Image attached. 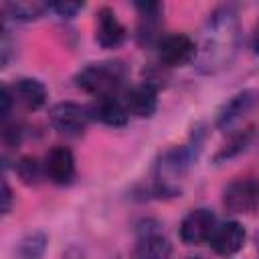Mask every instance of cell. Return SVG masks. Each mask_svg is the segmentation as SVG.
I'll return each mask as SVG.
<instances>
[{
	"label": "cell",
	"instance_id": "obj_17",
	"mask_svg": "<svg viewBox=\"0 0 259 259\" xmlns=\"http://www.w3.org/2000/svg\"><path fill=\"white\" fill-rule=\"evenodd\" d=\"M47 243H49V239L45 233L32 231L18 241L16 255H18V259H40L47 251Z\"/></svg>",
	"mask_w": 259,
	"mask_h": 259
},
{
	"label": "cell",
	"instance_id": "obj_9",
	"mask_svg": "<svg viewBox=\"0 0 259 259\" xmlns=\"http://www.w3.org/2000/svg\"><path fill=\"white\" fill-rule=\"evenodd\" d=\"M245 237H247V233H245L241 223L227 221V223H219L217 225L214 233L208 239V245L212 247L214 253H219L223 257H229V255H235L237 251L243 249Z\"/></svg>",
	"mask_w": 259,
	"mask_h": 259
},
{
	"label": "cell",
	"instance_id": "obj_5",
	"mask_svg": "<svg viewBox=\"0 0 259 259\" xmlns=\"http://www.w3.org/2000/svg\"><path fill=\"white\" fill-rule=\"evenodd\" d=\"M223 204L229 212H253L259 206V182L253 178H237L223 192Z\"/></svg>",
	"mask_w": 259,
	"mask_h": 259
},
{
	"label": "cell",
	"instance_id": "obj_18",
	"mask_svg": "<svg viewBox=\"0 0 259 259\" xmlns=\"http://www.w3.org/2000/svg\"><path fill=\"white\" fill-rule=\"evenodd\" d=\"M16 172L24 184H36L45 174V166L34 156H22L16 162Z\"/></svg>",
	"mask_w": 259,
	"mask_h": 259
},
{
	"label": "cell",
	"instance_id": "obj_24",
	"mask_svg": "<svg viewBox=\"0 0 259 259\" xmlns=\"http://www.w3.org/2000/svg\"><path fill=\"white\" fill-rule=\"evenodd\" d=\"M186 259H204V257H186Z\"/></svg>",
	"mask_w": 259,
	"mask_h": 259
},
{
	"label": "cell",
	"instance_id": "obj_1",
	"mask_svg": "<svg viewBox=\"0 0 259 259\" xmlns=\"http://www.w3.org/2000/svg\"><path fill=\"white\" fill-rule=\"evenodd\" d=\"M241 42V26L237 12L231 6L217 8L202 30V40L196 53V67L200 73L214 75L227 67L237 57Z\"/></svg>",
	"mask_w": 259,
	"mask_h": 259
},
{
	"label": "cell",
	"instance_id": "obj_8",
	"mask_svg": "<svg viewBox=\"0 0 259 259\" xmlns=\"http://www.w3.org/2000/svg\"><path fill=\"white\" fill-rule=\"evenodd\" d=\"M42 166H45V176L59 186L71 184L75 178V158L73 152L65 146H55L53 150H49Z\"/></svg>",
	"mask_w": 259,
	"mask_h": 259
},
{
	"label": "cell",
	"instance_id": "obj_3",
	"mask_svg": "<svg viewBox=\"0 0 259 259\" xmlns=\"http://www.w3.org/2000/svg\"><path fill=\"white\" fill-rule=\"evenodd\" d=\"M188 166V150H168L156 164V190L164 194H176Z\"/></svg>",
	"mask_w": 259,
	"mask_h": 259
},
{
	"label": "cell",
	"instance_id": "obj_13",
	"mask_svg": "<svg viewBox=\"0 0 259 259\" xmlns=\"http://www.w3.org/2000/svg\"><path fill=\"white\" fill-rule=\"evenodd\" d=\"M97 42L103 49H115L125 40V26L119 22L115 12L107 6L97 10V32H95Z\"/></svg>",
	"mask_w": 259,
	"mask_h": 259
},
{
	"label": "cell",
	"instance_id": "obj_14",
	"mask_svg": "<svg viewBox=\"0 0 259 259\" xmlns=\"http://www.w3.org/2000/svg\"><path fill=\"white\" fill-rule=\"evenodd\" d=\"M10 93L26 109H38V107H42L45 101H47V95H49L47 93V87L38 79H32V77H20L10 87Z\"/></svg>",
	"mask_w": 259,
	"mask_h": 259
},
{
	"label": "cell",
	"instance_id": "obj_25",
	"mask_svg": "<svg viewBox=\"0 0 259 259\" xmlns=\"http://www.w3.org/2000/svg\"><path fill=\"white\" fill-rule=\"evenodd\" d=\"M257 247H259V235H257Z\"/></svg>",
	"mask_w": 259,
	"mask_h": 259
},
{
	"label": "cell",
	"instance_id": "obj_22",
	"mask_svg": "<svg viewBox=\"0 0 259 259\" xmlns=\"http://www.w3.org/2000/svg\"><path fill=\"white\" fill-rule=\"evenodd\" d=\"M10 206H12V192H10L8 182L4 180L2 182V214H8L10 212Z\"/></svg>",
	"mask_w": 259,
	"mask_h": 259
},
{
	"label": "cell",
	"instance_id": "obj_7",
	"mask_svg": "<svg viewBox=\"0 0 259 259\" xmlns=\"http://www.w3.org/2000/svg\"><path fill=\"white\" fill-rule=\"evenodd\" d=\"M217 225V217L210 208H192L180 223V239L186 245L208 243Z\"/></svg>",
	"mask_w": 259,
	"mask_h": 259
},
{
	"label": "cell",
	"instance_id": "obj_15",
	"mask_svg": "<svg viewBox=\"0 0 259 259\" xmlns=\"http://www.w3.org/2000/svg\"><path fill=\"white\" fill-rule=\"evenodd\" d=\"M253 103H255V91H251V89L233 95V97L221 107V111H219V115H217V125H219V127L231 125V123H233L235 119H239L245 111H249Z\"/></svg>",
	"mask_w": 259,
	"mask_h": 259
},
{
	"label": "cell",
	"instance_id": "obj_16",
	"mask_svg": "<svg viewBox=\"0 0 259 259\" xmlns=\"http://www.w3.org/2000/svg\"><path fill=\"white\" fill-rule=\"evenodd\" d=\"M49 8V2H40V0H16V2H6L4 4V12L8 16H12L14 20L20 22H30L40 18Z\"/></svg>",
	"mask_w": 259,
	"mask_h": 259
},
{
	"label": "cell",
	"instance_id": "obj_20",
	"mask_svg": "<svg viewBox=\"0 0 259 259\" xmlns=\"http://www.w3.org/2000/svg\"><path fill=\"white\" fill-rule=\"evenodd\" d=\"M83 2H73V0H57V2H49V8L61 16V18H73L79 10H83Z\"/></svg>",
	"mask_w": 259,
	"mask_h": 259
},
{
	"label": "cell",
	"instance_id": "obj_23",
	"mask_svg": "<svg viewBox=\"0 0 259 259\" xmlns=\"http://www.w3.org/2000/svg\"><path fill=\"white\" fill-rule=\"evenodd\" d=\"M253 51L259 53V26L255 28V34H253Z\"/></svg>",
	"mask_w": 259,
	"mask_h": 259
},
{
	"label": "cell",
	"instance_id": "obj_21",
	"mask_svg": "<svg viewBox=\"0 0 259 259\" xmlns=\"http://www.w3.org/2000/svg\"><path fill=\"white\" fill-rule=\"evenodd\" d=\"M12 93H10V87L8 85H4L2 87V93H0V101H2V107H0V113H2V119H6L8 117V113H10V105H12Z\"/></svg>",
	"mask_w": 259,
	"mask_h": 259
},
{
	"label": "cell",
	"instance_id": "obj_2",
	"mask_svg": "<svg viewBox=\"0 0 259 259\" xmlns=\"http://www.w3.org/2000/svg\"><path fill=\"white\" fill-rule=\"evenodd\" d=\"M123 79H125V67L119 61L89 63L75 77L77 87L83 89L85 93H91L93 97L115 95V91L121 87Z\"/></svg>",
	"mask_w": 259,
	"mask_h": 259
},
{
	"label": "cell",
	"instance_id": "obj_12",
	"mask_svg": "<svg viewBox=\"0 0 259 259\" xmlns=\"http://www.w3.org/2000/svg\"><path fill=\"white\" fill-rule=\"evenodd\" d=\"M89 113L93 119L111 125V127H121L127 123V109L123 105L121 99H117L115 95H103V97H95V101L89 105Z\"/></svg>",
	"mask_w": 259,
	"mask_h": 259
},
{
	"label": "cell",
	"instance_id": "obj_11",
	"mask_svg": "<svg viewBox=\"0 0 259 259\" xmlns=\"http://www.w3.org/2000/svg\"><path fill=\"white\" fill-rule=\"evenodd\" d=\"M172 245L156 227H144L138 233L136 259H170Z\"/></svg>",
	"mask_w": 259,
	"mask_h": 259
},
{
	"label": "cell",
	"instance_id": "obj_10",
	"mask_svg": "<svg viewBox=\"0 0 259 259\" xmlns=\"http://www.w3.org/2000/svg\"><path fill=\"white\" fill-rule=\"evenodd\" d=\"M123 105L127 113L136 117H152L158 109V91L150 83H140L123 93Z\"/></svg>",
	"mask_w": 259,
	"mask_h": 259
},
{
	"label": "cell",
	"instance_id": "obj_19",
	"mask_svg": "<svg viewBox=\"0 0 259 259\" xmlns=\"http://www.w3.org/2000/svg\"><path fill=\"white\" fill-rule=\"evenodd\" d=\"M251 136H253V127H247V130H243V132L235 134V136H233V138H231V140L221 148V152L214 156V160H225V158H231V156H235V154L243 152V150L247 148V144H249Z\"/></svg>",
	"mask_w": 259,
	"mask_h": 259
},
{
	"label": "cell",
	"instance_id": "obj_4",
	"mask_svg": "<svg viewBox=\"0 0 259 259\" xmlns=\"http://www.w3.org/2000/svg\"><path fill=\"white\" fill-rule=\"evenodd\" d=\"M91 119L89 107H83L73 101H61L51 107L49 111V121L51 125L65 136H79L85 132L87 123Z\"/></svg>",
	"mask_w": 259,
	"mask_h": 259
},
{
	"label": "cell",
	"instance_id": "obj_6",
	"mask_svg": "<svg viewBox=\"0 0 259 259\" xmlns=\"http://www.w3.org/2000/svg\"><path fill=\"white\" fill-rule=\"evenodd\" d=\"M198 47L188 34H166L158 42V57L166 67H184L196 59Z\"/></svg>",
	"mask_w": 259,
	"mask_h": 259
}]
</instances>
